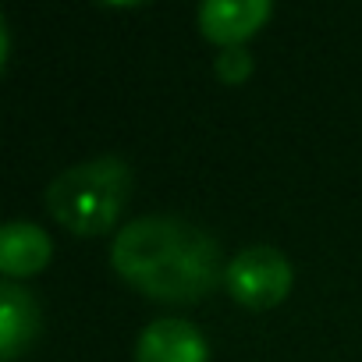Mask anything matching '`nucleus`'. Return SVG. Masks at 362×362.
I'll return each mask as SVG.
<instances>
[{
  "mask_svg": "<svg viewBox=\"0 0 362 362\" xmlns=\"http://www.w3.org/2000/svg\"><path fill=\"white\" fill-rule=\"evenodd\" d=\"M135 362H210L206 337L189 320H153L135 341Z\"/></svg>",
  "mask_w": 362,
  "mask_h": 362,
  "instance_id": "obj_5",
  "label": "nucleus"
},
{
  "mask_svg": "<svg viewBox=\"0 0 362 362\" xmlns=\"http://www.w3.org/2000/svg\"><path fill=\"white\" fill-rule=\"evenodd\" d=\"M132 192V170L121 156H96L61 170L47 185L50 217L71 235H103L121 217Z\"/></svg>",
  "mask_w": 362,
  "mask_h": 362,
  "instance_id": "obj_2",
  "label": "nucleus"
},
{
  "mask_svg": "<svg viewBox=\"0 0 362 362\" xmlns=\"http://www.w3.org/2000/svg\"><path fill=\"white\" fill-rule=\"evenodd\" d=\"M54 256V242L40 224L11 221L0 231V270L8 277H33Z\"/></svg>",
  "mask_w": 362,
  "mask_h": 362,
  "instance_id": "obj_7",
  "label": "nucleus"
},
{
  "mask_svg": "<svg viewBox=\"0 0 362 362\" xmlns=\"http://www.w3.org/2000/svg\"><path fill=\"white\" fill-rule=\"evenodd\" d=\"M36 334H40V305H36V298L22 284L8 281L4 288H0V358L11 362L22 351H29Z\"/></svg>",
  "mask_w": 362,
  "mask_h": 362,
  "instance_id": "obj_6",
  "label": "nucleus"
},
{
  "mask_svg": "<svg viewBox=\"0 0 362 362\" xmlns=\"http://www.w3.org/2000/svg\"><path fill=\"white\" fill-rule=\"evenodd\" d=\"M114 270L156 302H196L224 284L217 242L177 217H139L110 245Z\"/></svg>",
  "mask_w": 362,
  "mask_h": 362,
  "instance_id": "obj_1",
  "label": "nucleus"
},
{
  "mask_svg": "<svg viewBox=\"0 0 362 362\" xmlns=\"http://www.w3.org/2000/svg\"><path fill=\"white\" fill-rule=\"evenodd\" d=\"M224 288L238 305H245L252 313H267V309H274L277 302L288 298L291 263L274 245H249L228 263Z\"/></svg>",
  "mask_w": 362,
  "mask_h": 362,
  "instance_id": "obj_3",
  "label": "nucleus"
},
{
  "mask_svg": "<svg viewBox=\"0 0 362 362\" xmlns=\"http://www.w3.org/2000/svg\"><path fill=\"white\" fill-rule=\"evenodd\" d=\"M252 68H256V61H252V54H249L245 47H228V50H221V57H217V64H214V71H217V78H221L224 86H242V82L252 75Z\"/></svg>",
  "mask_w": 362,
  "mask_h": 362,
  "instance_id": "obj_8",
  "label": "nucleus"
},
{
  "mask_svg": "<svg viewBox=\"0 0 362 362\" xmlns=\"http://www.w3.org/2000/svg\"><path fill=\"white\" fill-rule=\"evenodd\" d=\"M270 15H274L270 0H206L196 22L210 43L228 50V47H242L249 36H256Z\"/></svg>",
  "mask_w": 362,
  "mask_h": 362,
  "instance_id": "obj_4",
  "label": "nucleus"
}]
</instances>
